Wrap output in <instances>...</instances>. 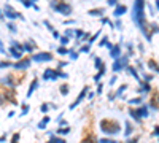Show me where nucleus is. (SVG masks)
<instances>
[{
  "mask_svg": "<svg viewBox=\"0 0 159 143\" xmlns=\"http://www.w3.org/2000/svg\"><path fill=\"white\" fill-rule=\"evenodd\" d=\"M132 21L140 30L147 25V15H145V0H134V7H132Z\"/></svg>",
  "mask_w": 159,
  "mask_h": 143,
  "instance_id": "obj_1",
  "label": "nucleus"
},
{
  "mask_svg": "<svg viewBox=\"0 0 159 143\" xmlns=\"http://www.w3.org/2000/svg\"><path fill=\"white\" fill-rule=\"evenodd\" d=\"M99 129L103 135H108V137H115L119 135L123 131V126L119 121L116 119H110V118H103L99 121Z\"/></svg>",
  "mask_w": 159,
  "mask_h": 143,
  "instance_id": "obj_2",
  "label": "nucleus"
},
{
  "mask_svg": "<svg viewBox=\"0 0 159 143\" xmlns=\"http://www.w3.org/2000/svg\"><path fill=\"white\" fill-rule=\"evenodd\" d=\"M129 67V56L127 54H121L119 57H116V59H113V65H111V72L116 75V73H121V72H124L126 69Z\"/></svg>",
  "mask_w": 159,
  "mask_h": 143,
  "instance_id": "obj_3",
  "label": "nucleus"
},
{
  "mask_svg": "<svg viewBox=\"0 0 159 143\" xmlns=\"http://www.w3.org/2000/svg\"><path fill=\"white\" fill-rule=\"evenodd\" d=\"M61 72L62 70H54V69H46L45 72H43V75H42V78L45 81H57L59 78H61Z\"/></svg>",
  "mask_w": 159,
  "mask_h": 143,
  "instance_id": "obj_4",
  "label": "nucleus"
},
{
  "mask_svg": "<svg viewBox=\"0 0 159 143\" xmlns=\"http://www.w3.org/2000/svg\"><path fill=\"white\" fill-rule=\"evenodd\" d=\"M88 92H89V87L88 86H84L81 91H80V94H78V97L73 100V103H70V105H69V110L72 111V110H75L76 107H80V105H81V102L86 99V96H88Z\"/></svg>",
  "mask_w": 159,
  "mask_h": 143,
  "instance_id": "obj_5",
  "label": "nucleus"
},
{
  "mask_svg": "<svg viewBox=\"0 0 159 143\" xmlns=\"http://www.w3.org/2000/svg\"><path fill=\"white\" fill-rule=\"evenodd\" d=\"M56 13H61V15H64V16H70L72 15V11H73V8H72V5H69V3H65V2H57V5L52 8Z\"/></svg>",
  "mask_w": 159,
  "mask_h": 143,
  "instance_id": "obj_6",
  "label": "nucleus"
},
{
  "mask_svg": "<svg viewBox=\"0 0 159 143\" xmlns=\"http://www.w3.org/2000/svg\"><path fill=\"white\" fill-rule=\"evenodd\" d=\"M151 91H153V86H151V83H148V81H140L139 83V87H137V92L140 94V96H150L151 94Z\"/></svg>",
  "mask_w": 159,
  "mask_h": 143,
  "instance_id": "obj_7",
  "label": "nucleus"
},
{
  "mask_svg": "<svg viewBox=\"0 0 159 143\" xmlns=\"http://www.w3.org/2000/svg\"><path fill=\"white\" fill-rule=\"evenodd\" d=\"M32 60H35V62H51L52 59H54V56H52V53H49V51H43V53H38V54H34L32 57H30Z\"/></svg>",
  "mask_w": 159,
  "mask_h": 143,
  "instance_id": "obj_8",
  "label": "nucleus"
},
{
  "mask_svg": "<svg viewBox=\"0 0 159 143\" xmlns=\"http://www.w3.org/2000/svg\"><path fill=\"white\" fill-rule=\"evenodd\" d=\"M30 64H32V59H30V57H25V59H19L13 67L21 72V70H27V69L30 67Z\"/></svg>",
  "mask_w": 159,
  "mask_h": 143,
  "instance_id": "obj_9",
  "label": "nucleus"
},
{
  "mask_svg": "<svg viewBox=\"0 0 159 143\" xmlns=\"http://www.w3.org/2000/svg\"><path fill=\"white\" fill-rule=\"evenodd\" d=\"M137 111H139V114H140V118H142V119L150 118V113H151L147 103H142V105H139V107H137Z\"/></svg>",
  "mask_w": 159,
  "mask_h": 143,
  "instance_id": "obj_10",
  "label": "nucleus"
},
{
  "mask_svg": "<svg viewBox=\"0 0 159 143\" xmlns=\"http://www.w3.org/2000/svg\"><path fill=\"white\" fill-rule=\"evenodd\" d=\"M127 114H129V118H130V119H134L135 124H143V123H142L143 119L140 118V114H139L137 108H129V110H127Z\"/></svg>",
  "mask_w": 159,
  "mask_h": 143,
  "instance_id": "obj_11",
  "label": "nucleus"
},
{
  "mask_svg": "<svg viewBox=\"0 0 159 143\" xmlns=\"http://www.w3.org/2000/svg\"><path fill=\"white\" fill-rule=\"evenodd\" d=\"M132 134H134V124L127 119V121H124V132H123V137H124V138H129V137H132Z\"/></svg>",
  "mask_w": 159,
  "mask_h": 143,
  "instance_id": "obj_12",
  "label": "nucleus"
},
{
  "mask_svg": "<svg viewBox=\"0 0 159 143\" xmlns=\"http://www.w3.org/2000/svg\"><path fill=\"white\" fill-rule=\"evenodd\" d=\"M5 15H7V18L8 19H16V18H21V19H24L19 13H16L15 10H13V7H10V5H7L5 7Z\"/></svg>",
  "mask_w": 159,
  "mask_h": 143,
  "instance_id": "obj_13",
  "label": "nucleus"
},
{
  "mask_svg": "<svg viewBox=\"0 0 159 143\" xmlns=\"http://www.w3.org/2000/svg\"><path fill=\"white\" fill-rule=\"evenodd\" d=\"M121 51H123L121 43H119V45H113V48L110 49V59H116V57H119V56H121Z\"/></svg>",
  "mask_w": 159,
  "mask_h": 143,
  "instance_id": "obj_14",
  "label": "nucleus"
},
{
  "mask_svg": "<svg viewBox=\"0 0 159 143\" xmlns=\"http://www.w3.org/2000/svg\"><path fill=\"white\" fill-rule=\"evenodd\" d=\"M127 73L130 75V76H134V80H137L139 83L142 81V76H140V73H139V70H137V67H132V65H129L127 69Z\"/></svg>",
  "mask_w": 159,
  "mask_h": 143,
  "instance_id": "obj_15",
  "label": "nucleus"
},
{
  "mask_svg": "<svg viewBox=\"0 0 159 143\" xmlns=\"http://www.w3.org/2000/svg\"><path fill=\"white\" fill-rule=\"evenodd\" d=\"M126 13H127V7H126V5H116L113 15H115V18H119V16L126 15Z\"/></svg>",
  "mask_w": 159,
  "mask_h": 143,
  "instance_id": "obj_16",
  "label": "nucleus"
},
{
  "mask_svg": "<svg viewBox=\"0 0 159 143\" xmlns=\"http://www.w3.org/2000/svg\"><path fill=\"white\" fill-rule=\"evenodd\" d=\"M105 73H107V65L103 64V67H102L100 70H97V73L94 75V78H92V80H94V83H99V81L102 80V78L105 76Z\"/></svg>",
  "mask_w": 159,
  "mask_h": 143,
  "instance_id": "obj_17",
  "label": "nucleus"
},
{
  "mask_svg": "<svg viewBox=\"0 0 159 143\" xmlns=\"http://www.w3.org/2000/svg\"><path fill=\"white\" fill-rule=\"evenodd\" d=\"M147 67L150 69V72L159 73V64H157L154 59H148V60H147Z\"/></svg>",
  "mask_w": 159,
  "mask_h": 143,
  "instance_id": "obj_18",
  "label": "nucleus"
},
{
  "mask_svg": "<svg viewBox=\"0 0 159 143\" xmlns=\"http://www.w3.org/2000/svg\"><path fill=\"white\" fill-rule=\"evenodd\" d=\"M129 89V86L127 84H121L116 91H115V99H123V96H124V92Z\"/></svg>",
  "mask_w": 159,
  "mask_h": 143,
  "instance_id": "obj_19",
  "label": "nucleus"
},
{
  "mask_svg": "<svg viewBox=\"0 0 159 143\" xmlns=\"http://www.w3.org/2000/svg\"><path fill=\"white\" fill-rule=\"evenodd\" d=\"M80 143H99V138L94 135V134H88L81 138V141Z\"/></svg>",
  "mask_w": 159,
  "mask_h": 143,
  "instance_id": "obj_20",
  "label": "nucleus"
},
{
  "mask_svg": "<svg viewBox=\"0 0 159 143\" xmlns=\"http://www.w3.org/2000/svg\"><path fill=\"white\" fill-rule=\"evenodd\" d=\"M143 100H145V96H140V97L129 99V100H127V103H129V105H134V107H139V105H142V103H145Z\"/></svg>",
  "mask_w": 159,
  "mask_h": 143,
  "instance_id": "obj_21",
  "label": "nucleus"
},
{
  "mask_svg": "<svg viewBox=\"0 0 159 143\" xmlns=\"http://www.w3.org/2000/svg\"><path fill=\"white\" fill-rule=\"evenodd\" d=\"M69 92H70V84L64 83V84H61V86H59V94H61L62 97L69 96Z\"/></svg>",
  "mask_w": 159,
  "mask_h": 143,
  "instance_id": "obj_22",
  "label": "nucleus"
},
{
  "mask_svg": "<svg viewBox=\"0 0 159 143\" xmlns=\"http://www.w3.org/2000/svg\"><path fill=\"white\" fill-rule=\"evenodd\" d=\"M38 87V80L35 78V80H32V83H30V86H29V91H27V99L29 97H32V94H34V91Z\"/></svg>",
  "mask_w": 159,
  "mask_h": 143,
  "instance_id": "obj_23",
  "label": "nucleus"
},
{
  "mask_svg": "<svg viewBox=\"0 0 159 143\" xmlns=\"http://www.w3.org/2000/svg\"><path fill=\"white\" fill-rule=\"evenodd\" d=\"M88 13H89V16H102V18H103L105 10H103V8H96V10H89Z\"/></svg>",
  "mask_w": 159,
  "mask_h": 143,
  "instance_id": "obj_24",
  "label": "nucleus"
},
{
  "mask_svg": "<svg viewBox=\"0 0 159 143\" xmlns=\"http://www.w3.org/2000/svg\"><path fill=\"white\" fill-rule=\"evenodd\" d=\"M49 121H51V118H49V116L46 114V116H45V118H43L42 121H40V123H38V126H37V127L40 129V131H43V129H46V126H48V123H49Z\"/></svg>",
  "mask_w": 159,
  "mask_h": 143,
  "instance_id": "obj_25",
  "label": "nucleus"
},
{
  "mask_svg": "<svg viewBox=\"0 0 159 143\" xmlns=\"http://www.w3.org/2000/svg\"><path fill=\"white\" fill-rule=\"evenodd\" d=\"M70 131H72L70 126H65V127H59L56 132H57V135H67V134H70Z\"/></svg>",
  "mask_w": 159,
  "mask_h": 143,
  "instance_id": "obj_26",
  "label": "nucleus"
},
{
  "mask_svg": "<svg viewBox=\"0 0 159 143\" xmlns=\"http://www.w3.org/2000/svg\"><path fill=\"white\" fill-rule=\"evenodd\" d=\"M99 143H121V141L111 137H103V138H99Z\"/></svg>",
  "mask_w": 159,
  "mask_h": 143,
  "instance_id": "obj_27",
  "label": "nucleus"
},
{
  "mask_svg": "<svg viewBox=\"0 0 159 143\" xmlns=\"http://www.w3.org/2000/svg\"><path fill=\"white\" fill-rule=\"evenodd\" d=\"M84 34H86V32H84L83 29H76V30H75V38H76L78 42H83V37H84Z\"/></svg>",
  "mask_w": 159,
  "mask_h": 143,
  "instance_id": "obj_28",
  "label": "nucleus"
},
{
  "mask_svg": "<svg viewBox=\"0 0 159 143\" xmlns=\"http://www.w3.org/2000/svg\"><path fill=\"white\" fill-rule=\"evenodd\" d=\"M100 34H102V30H97L96 34H92V35L89 37V40H88V43H89V45H92V43H94L96 40H99V37H100Z\"/></svg>",
  "mask_w": 159,
  "mask_h": 143,
  "instance_id": "obj_29",
  "label": "nucleus"
},
{
  "mask_svg": "<svg viewBox=\"0 0 159 143\" xmlns=\"http://www.w3.org/2000/svg\"><path fill=\"white\" fill-rule=\"evenodd\" d=\"M69 57H70V60H76L78 59V56H80V53H78V51H75L73 48H70L69 49V54H67Z\"/></svg>",
  "mask_w": 159,
  "mask_h": 143,
  "instance_id": "obj_30",
  "label": "nucleus"
},
{
  "mask_svg": "<svg viewBox=\"0 0 159 143\" xmlns=\"http://www.w3.org/2000/svg\"><path fill=\"white\" fill-rule=\"evenodd\" d=\"M94 67H96V70H100L103 67V62L99 56H94Z\"/></svg>",
  "mask_w": 159,
  "mask_h": 143,
  "instance_id": "obj_31",
  "label": "nucleus"
},
{
  "mask_svg": "<svg viewBox=\"0 0 159 143\" xmlns=\"http://www.w3.org/2000/svg\"><path fill=\"white\" fill-rule=\"evenodd\" d=\"M153 78H154V76H153L151 73L142 72V80H143V81H148V83H151V81H153Z\"/></svg>",
  "mask_w": 159,
  "mask_h": 143,
  "instance_id": "obj_32",
  "label": "nucleus"
},
{
  "mask_svg": "<svg viewBox=\"0 0 159 143\" xmlns=\"http://www.w3.org/2000/svg\"><path fill=\"white\" fill-rule=\"evenodd\" d=\"M10 53L13 54V57H16V59H22V57H21V51H19V49H16V48H13V46H11V48H10Z\"/></svg>",
  "mask_w": 159,
  "mask_h": 143,
  "instance_id": "obj_33",
  "label": "nucleus"
},
{
  "mask_svg": "<svg viewBox=\"0 0 159 143\" xmlns=\"http://www.w3.org/2000/svg\"><path fill=\"white\" fill-rule=\"evenodd\" d=\"M108 42H110V40H108V37H107V35H103V37H102V40L99 42V46H100V48H107Z\"/></svg>",
  "mask_w": 159,
  "mask_h": 143,
  "instance_id": "obj_34",
  "label": "nucleus"
},
{
  "mask_svg": "<svg viewBox=\"0 0 159 143\" xmlns=\"http://www.w3.org/2000/svg\"><path fill=\"white\" fill-rule=\"evenodd\" d=\"M59 42H61V46H67V45L70 43V38H69V37H65V35H64V37L61 35V38H59Z\"/></svg>",
  "mask_w": 159,
  "mask_h": 143,
  "instance_id": "obj_35",
  "label": "nucleus"
},
{
  "mask_svg": "<svg viewBox=\"0 0 159 143\" xmlns=\"http://www.w3.org/2000/svg\"><path fill=\"white\" fill-rule=\"evenodd\" d=\"M78 53H84V54L91 53V45H89V43H86L84 46H81V48H80V51H78Z\"/></svg>",
  "mask_w": 159,
  "mask_h": 143,
  "instance_id": "obj_36",
  "label": "nucleus"
},
{
  "mask_svg": "<svg viewBox=\"0 0 159 143\" xmlns=\"http://www.w3.org/2000/svg\"><path fill=\"white\" fill-rule=\"evenodd\" d=\"M57 54H61V56L69 54V48H65V46H59V48H57Z\"/></svg>",
  "mask_w": 159,
  "mask_h": 143,
  "instance_id": "obj_37",
  "label": "nucleus"
},
{
  "mask_svg": "<svg viewBox=\"0 0 159 143\" xmlns=\"http://www.w3.org/2000/svg\"><path fill=\"white\" fill-rule=\"evenodd\" d=\"M97 84V89H96V96H100L102 92H103V83L102 81H99V83H96Z\"/></svg>",
  "mask_w": 159,
  "mask_h": 143,
  "instance_id": "obj_38",
  "label": "nucleus"
},
{
  "mask_svg": "<svg viewBox=\"0 0 159 143\" xmlns=\"http://www.w3.org/2000/svg\"><path fill=\"white\" fill-rule=\"evenodd\" d=\"M40 111H42L43 114H46L49 111V103H42V107H40Z\"/></svg>",
  "mask_w": 159,
  "mask_h": 143,
  "instance_id": "obj_39",
  "label": "nucleus"
},
{
  "mask_svg": "<svg viewBox=\"0 0 159 143\" xmlns=\"http://www.w3.org/2000/svg\"><path fill=\"white\" fill-rule=\"evenodd\" d=\"M64 34H65V37H69L70 40H72V38H75V30H72V29H67Z\"/></svg>",
  "mask_w": 159,
  "mask_h": 143,
  "instance_id": "obj_40",
  "label": "nucleus"
},
{
  "mask_svg": "<svg viewBox=\"0 0 159 143\" xmlns=\"http://www.w3.org/2000/svg\"><path fill=\"white\" fill-rule=\"evenodd\" d=\"M116 81H118V76H116V75H113V76L110 78V80H108V86H110V87H113Z\"/></svg>",
  "mask_w": 159,
  "mask_h": 143,
  "instance_id": "obj_41",
  "label": "nucleus"
},
{
  "mask_svg": "<svg viewBox=\"0 0 159 143\" xmlns=\"http://www.w3.org/2000/svg\"><path fill=\"white\" fill-rule=\"evenodd\" d=\"M126 143H139V137H129L126 138Z\"/></svg>",
  "mask_w": 159,
  "mask_h": 143,
  "instance_id": "obj_42",
  "label": "nucleus"
},
{
  "mask_svg": "<svg viewBox=\"0 0 159 143\" xmlns=\"http://www.w3.org/2000/svg\"><path fill=\"white\" fill-rule=\"evenodd\" d=\"M19 138H21V135L19 134H15V135H13V138H11V143H18Z\"/></svg>",
  "mask_w": 159,
  "mask_h": 143,
  "instance_id": "obj_43",
  "label": "nucleus"
},
{
  "mask_svg": "<svg viewBox=\"0 0 159 143\" xmlns=\"http://www.w3.org/2000/svg\"><path fill=\"white\" fill-rule=\"evenodd\" d=\"M151 135L159 138V126H154V131H153V134H151Z\"/></svg>",
  "mask_w": 159,
  "mask_h": 143,
  "instance_id": "obj_44",
  "label": "nucleus"
},
{
  "mask_svg": "<svg viewBox=\"0 0 159 143\" xmlns=\"http://www.w3.org/2000/svg\"><path fill=\"white\" fill-rule=\"evenodd\" d=\"M11 64L8 62V60H5V62H0V69H7V67H10Z\"/></svg>",
  "mask_w": 159,
  "mask_h": 143,
  "instance_id": "obj_45",
  "label": "nucleus"
},
{
  "mask_svg": "<svg viewBox=\"0 0 159 143\" xmlns=\"http://www.w3.org/2000/svg\"><path fill=\"white\" fill-rule=\"evenodd\" d=\"M65 65H67V62H65V60H61V62L57 64V70H61V69H64Z\"/></svg>",
  "mask_w": 159,
  "mask_h": 143,
  "instance_id": "obj_46",
  "label": "nucleus"
},
{
  "mask_svg": "<svg viewBox=\"0 0 159 143\" xmlns=\"http://www.w3.org/2000/svg\"><path fill=\"white\" fill-rule=\"evenodd\" d=\"M30 110V107L27 105V103H24V105H22V114H25V113H27Z\"/></svg>",
  "mask_w": 159,
  "mask_h": 143,
  "instance_id": "obj_47",
  "label": "nucleus"
},
{
  "mask_svg": "<svg viewBox=\"0 0 159 143\" xmlns=\"http://www.w3.org/2000/svg\"><path fill=\"white\" fill-rule=\"evenodd\" d=\"M94 97H96V92H92V91H89V92H88V96H86V99H89V100H92Z\"/></svg>",
  "mask_w": 159,
  "mask_h": 143,
  "instance_id": "obj_48",
  "label": "nucleus"
},
{
  "mask_svg": "<svg viewBox=\"0 0 159 143\" xmlns=\"http://www.w3.org/2000/svg\"><path fill=\"white\" fill-rule=\"evenodd\" d=\"M107 3H108V7H115V5H118V0H107Z\"/></svg>",
  "mask_w": 159,
  "mask_h": 143,
  "instance_id": "obj_49",
  "label": "nucleus"
},
{
  "mask_svg": "<svg viewBox=\"0 0 159 143\" xmlns=\"http://www.w3.org/2000/svg\"><path fill=\"white\" fill-rule=\"evenodd\" d=\"M115 27H116V29H123V24H121V21H119V19H116V22H115Z\"/></svg>",
  "mask_w": 159,
  "mask_h": 143,
  "instance_id": "obj_50",
  "label": "nucleus"
},
{
  "mask_svg": "<svg viewBox=\"0 0 159 143\" xmlns=\"http://www.w3.org/2000/svg\"><path fill=\"white\" fill-rule=\"evenodd\" d=\"M107 99H108V102H113V100H116V99H115V92H110V94L107 96Z\"/></svg>",
  "mask_w": 159,
  "mask_h": 143,
  "instance_id": "obj_51",
  "label": "nucleus"
},
{
  "mask_svg": "<svg viewBox=\"0 0 159 143\" xmlns=\"http://www.w3.org/2000/svg\"><path fill=\"white\" fill-rule=\"evenodd\" d=\"M57 124H59L61 127H65V126H69V123H67V121H65V119H61V121H59Z\"/></svg>",
  "mask_w": 159,
  "mask_h": 143,
  "instance_id": "obj_52",
  "label": "nucleus"
},
{
  "mask_svg": "<svg viewBox=\"0 0 159 143\" xmlns=\"http://www.w3.org/2000/svg\"><path fill=\"white\" fill-rule=\"evenodd\" d=\"M52 37H54L56 40H59V38H61V34H59L57 30H52Z\"/></svg>",
  "mask_w": 159,
  "mask_h": 143,
  "instance_id": "obj_53",
  "label": "nucleus"
},
{
  "mask_svg": "<svg viewBox=\"0 0 159 143\" xmlns=\"http://www.w3.org/2000/svg\"><path fill=\"white\" fill-rule=\"evenodd\" d=\"M45 27H46V29H49V30H54V29H52V25H51L48 21H45Z\"/></svg>",
  "mask_w": 159,
  "mask_h": 143,
  "instance_id": "obj_54",
  "label": "nucleus"
},
{
  "mask_svg": "<svg viewBox=\"0 0 159 143\" xmlns=\"http://www.w3.org/2000/svg\"><path fill=\"white\" fill-rule=\"evenodd\" d=\"M3 102H5V99H3L2 96H0V105H2V103H3Z\"/></svg>",
  "mask_w": 159,
  "mask_h": 143,
  "instance_id": "obj_55",
  "label": "nucleus"
},
{
  "mask_svg": "<svg viewBox=\"0 0 159 143\" xmlns=\"http://www.w3.org/2000/svg\"><path fill=\"white\" fill-rule=\"evenodd\" d=\"M156 10L159 11V0H156Z\"/></svg>",
  "mask_w": 159,
  "mask_h": 143,
  "instance_id": "obj_56",
  "label": "nucleus"
}]
</instances>
